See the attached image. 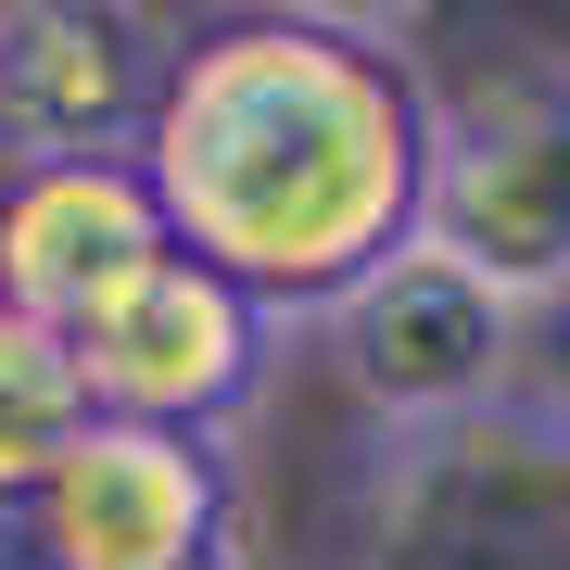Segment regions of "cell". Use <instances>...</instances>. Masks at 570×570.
Segmentation results:
<instances>
[{"instance_id":"cell-1","label":"cell","mask_w":570,"mask_h":570,"mask_svg":"<svg viewBox=\"0 0 570 570\" xmlns=\"http://www.w3.org/2000/svg\"><path fill=\"white\" fill-rule=\"evenodd\" d=\"M140 178L190 266L266 317H343L393 254H419L444 178V102L393 26L343 13H228L178 39Z\"/></svg>"},{"instance_id":"cell-8","label":"cell","mask_w":570,"mask_h":570,"mask_svg":"<svg viewBox=\"0 0 570 570\" xmlns=\"http://www.w3.org/2000/svg\"><path fill=\"white\" fill-rule=\"evenodd\" d=\"M165 254H178V228H165L140 153L127 165H26V178L0 190V305L63 330V343H77L127 279H153Z\"/></svg>"},{"instance_id":"cell-10","label":"cell","mask_w":570,"mask_h":570,"mask_svg":"<svg viewBox=\"0 0 570 570\" xmlns=\"http://www.w3.org/2000/svg\"><path fill=\"white\" fill-rule=\"evenodd\" d=\"M532 330H558V355H546V367H520V406L546 419V431H570V305H558V317H532Z\"/></svg>"},{"instance_id":"cell-9","label":"cell","mask_w":570,"mask_h":570,"mask_svg":"<svg viewBox=\"0 0 570 570\" xmlns=\"http://www.w3.org/2000/svg\"><path fill=\"white\" fill-rule=\"evenodd\" d=\"M89 419L102 406H89V381H77V343L0 305V508L13 520L39 508V482L89 444Z\"/></svg>"},{"instance_id":"cell-2","label":"cell","mask_w":570,"mask_h":570,"mask_svg":"<svg viewBox=\"0 0 570 570\" xmlns=\"http://www.w3.org/2000/svg\"><path fill=\"white\" fill-rule=\"evenodd\" d=\"M343 570H570V431L494 406L469 431L393 444Z\"/></svg>"},{"instance_id":"cell-6","label":"cell","mask_w":570,"mask_h":570,"mask_svg":"<svg viewBox=\"0 0 570 570\" xmlns=\"http://www.w3.org/2000/svg\"><path fill=\"white\" fill-rule=\"evenodd\" d=\"M26 558L39 570H204V558H228V456L204 431L89 419V444L26 508Z\"/></svg>"},{"instance_id":"cell-7","label":"cell","mask_w":570,"mask_h":570,"mask_svg":"<svg viewBox=\"0 0 570 570\" xmlns=\"http://www.w3.org/2000/svg\"><path fill=\"white\" fill-rule=\"evenodd\" d=\"M165 51L153 13H102V0H13L0 13V153L26 165H127L165 115Z\"/></svg>"},{"instance_id":"cell-3","label":"cell","mask_w":570,"mask_h":570,"mask_svg":"<svg viewBox=\"0 0 570 570\" xmlns=\"http://www.w3.org/2000/svg\"><path fill=\"white\" fill-rule=\"evenodd\" d=\"M330 355H343L355 406L393 431V444H431V431H469L494 406H520L532 367V317L508 292H482L456 254H393L381 279L330 317Z\"/></svg>"},{"instance_id":"cell-11","label":"cell","mask_w":570,"mask_h":570,"mask_svg":"<svg viewBox=\"0 0 570 570\" xmlns=\"http://www.w3.org/2000/svg\"><path fill=\"white\" fill-rule=\"evenodd\" d=\"M204 570H242V558H204Z\"/></svg>"},{"instance_id":"cell-4","label":"cell","mask_w":570,"mask_h":570,"mask_svg":"<svg viewBox=\"0 0 570 570\" xmlns=\"http://www.w3.org/2000/svg\"><path fill=\"white\" fill-rule=\"evenodd\" d=\"M431 254H456L520 317L570 305V77H494L444 115V178H431Z\"/></svg>"},{"instance_id":"cell-5","label":"cell","mask_w":570,"mask_h":570,"mask_svg":"<svg viewBox=\"0 0 570 570\" xmlns=\"http://www.w3.org/2000/svg\"><path fill=\"white\" fill-rule=\"evenodd\" d=\"M266 317L254 292H228L216 266L165 254L153 279H127L102 317L77 330V381L102 419H140V431H216L266 393Z\"/></svg>"}]
</instances>
